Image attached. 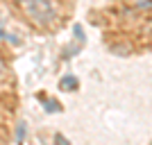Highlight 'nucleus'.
<instances>
[{
  "label": "nucleus",
  "mask_w": 152,
  "mask_h": 145,
  "mask_svg": "<svg viewBox=\"0 0 152 145\" xmlns=\"http://www.w3.org/2000/svg\"><path fill=\"white\" fill-rule=\"evenodd\" d=\"M0 34H2V32H0Z\"/></svg>",
  "instance_id": "obj_1"
}]
</instances>
